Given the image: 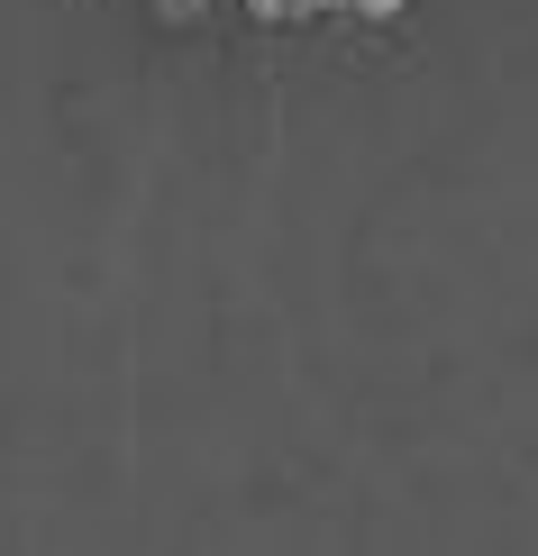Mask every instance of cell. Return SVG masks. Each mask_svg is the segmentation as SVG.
Instances as JSON below:
<instances>
[{
	"mask_svg": "<svg viewBox=\"0 0 538 556\" xmlns=\"http://www.w3.org/2000/svg\"><path fill=\"white\" fill-rule=\"evenodd\" d=\"M155 10H165V18H201L210 0H155Z\"/></svg>",
	"mask_w": 538,
	"mask_h": 556,
	"instance_id": "6da1fadb",
	"label": "cell"
}]
</instances>
